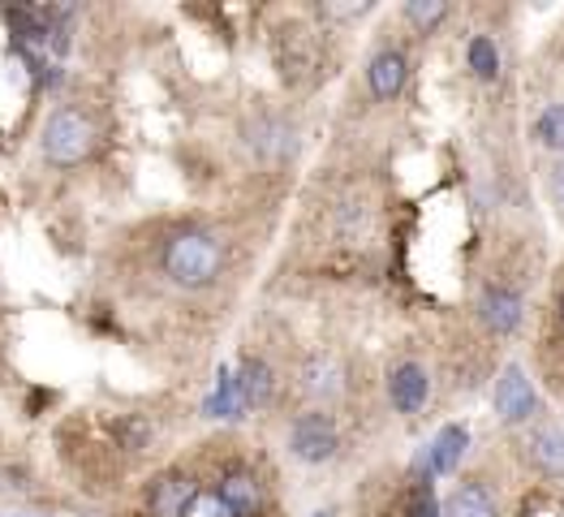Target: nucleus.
<instances>
[{"instance_id": "nucleus-5", "label": "nucleus", "mask_w": 564, "mask_h": 517, "mask_svg": "<svg viewBox=\"0 0 564 517\" xmlns=\"http://www.w3.org/2000/svg\"><path fill=\"white\" fill-rule=\"evenodd\" d=\"M525 453L534 457V466L552 478H564V423H543L534 427Z\"/></svg>"}, {"instance_id": "nucleus-8", "label": "nucleus", "mask_w": 564, "mask_h": 517, "mask_svg": "<svg viewBox=\"0 0 564 517\" xmlns=\"http://www.w3.org/2000/svg\"><path fill=\"white\" fill-rule=\"evenodd\" d=\"M194 500H198V492H194L189 478H182V474L160 478L155 492H151V517H186Z\"/></svg>"}, {"instance_id": "nucleus-6", "label": "nucleus", "mask_w": 564, "mask_h": 517, "mask_svg": "<svg viewBox=\"0 0 564 517\" xmlns=\"http://www.w3.org/2000/svg\"><path fill=\"white\" fill-rule=\"evenodd\" d=\"M426 371L419 363H401L392 379H388V397H392V406L401 410V414H414V410H423L426 401Z\"/></svg>"}, {"instance_id": "nucleus-2", "label": "nucleus", "mask_w": 564, "mask_h": 517, "mask_svg": "<svg viewBox=\"0 0 564 517\" xmlns=\"http://www.w3.org/2000/svg\"><path fill=\"white\" fill-rule=\"evenodd\" d=\"M40 147H44V160L47 164H56V169L83 164L95 147L91 117H87V112H78V108H56V112L44 121Z\"/></svg>"}, {"instance_id": "nucleus-7", "label": "nucleus", "mask_w": 564, "mask_h": 517, "mask_svg": "<svg viewBox=\"0 0 564 517\" xmlns=\"http://www.w3.org/2000/svg\"><path fill=\"white\" fill-rule=\"evenodd\" d=\"M405 78H410V65H405V56L397 47L379 52L376 61H371V69H367V83H371L376 99H397L401 87H405Z\"/></svg>"}, {"instance_id": "nucleus-4", "label": "nucleus", "mask_w": 564, "mask_h": 517, "mask_svg": "<svg viewBox=\"0 0 564 517\" xmlns=\"http://www.w3.org/2000/svg\"><path fill=\"white\" fill-rule=\"evenodd\" d=\"M534 410V388L521 367H505V376L496 379V414L505 423H525Z\"/></svg>"}, {"instance_id": "nucleus-18", "label": "nucleus", "mask_w": 564, "mask_h": 517, "mask_svg": "<svg viewBox=\"0 0 564 517\" xmlns=\"http://www.w3.org/2000/svg\"><path fill=\"white\" fill-rule=\"evenodd\" d=\"M410 517H440V509H435V496H431V483L414 492V509H410Z\"/></svg>"}, {"instance_id": "nucleus-19", "label": "nucleus", "mask_w": 564, "mask_h": 517, "mask_svg": "<svg viewBox=\"0 0 564 517\" xmlns=\"http://www.w3.org/2000/svg\"><path fill=\"white\" fill-rule=\"evenodd\" d=\"M552 194H556V203L564 207V164H556V169H552Z\"/></svg>"}, {"instance_id": "nucleus-11", "label": "nucleus", "mask_w": 564, "mask_h": 517, "mask_svg": "<svg viewBox=\"0 0 564 517\" xmlns=\"http://www.w3.org/2000/svg\"><path fill=\"white\" fill-rule=\"evenodd\" d=\"M466 444H470V431H466V427H457V423H448L435 440H431V449H426L431 471L453 474L457 471V462H462V453H466Z\"/></svg>"}, {"instance_id": "nucleus-10", "label": "nucleus", "mask_w": 564, "mask_h": 517, "mask_svg": "<svg viewBox=\"0 0 564 517\" xmlns=\"http://www.w3.org/2000/svg\"><path fill=\"white\" fill-rule=\"evenodd\" d=\"M272 388H276V379H272L268 363H259V358H246L241 363V371H237V397H241V406H250V410L268 406L272 401Z\"/></svg>"}, {"instance_id": "nucleus-9", "label": "nucleus", "mask_w": 564, "mask_h": 517, "mask_svg": "<svg viewBox=\"0 0 564 517\" xmlns=\"http://www.w3.org/2000/svg\"><path fill=\"white\" fill-rule=\"evenodd\" d=\"M478 315L491 332H513L521 324V298L509 289H487L478 302Z\"/></svg>"}, {"instance_id": "nucleus-3", "label": "nucleus", "mask_w": 564, "mask_h": 517, "mask_svg": "<svg viewBox=\"0 0 564 517\" xmlns=\"http://www.w3.org/2000/svg\"><path fill=\"white\" fill-rule=\"evenodd\" d=\"M289 449H293L297 462H311V466L328 462L336 453V423L328 414H302L289 431Z\"/></svg>"}, {"instance_id": "nucleus-17", "label": "nucleus", "mask_w": 564, "mask_h": 517, "mask_svg": "<svg viewBox=\"0 0 564 517\" xmlns=\"http://www.w3.org/2000/svg\"><path fill=\"white\" fill-rule=\"evenodd\" d=\"M444 13H448V4H444V0H414V4L405 9V18H410L419 31H431V26H435Z\"/></svg>"}, {"instance_id": "nucleus-15", "label": "nucleus", "mask_w": 564, "mask_h": 517, "mask_svg": "<svg viewBox=\"0 0 564 517\" xmlns=\"http://www.w3.org/2000/svg\"><path fill=\"white\" fill-rule=\"evenodd\" d=\"M470 69L478 74V78H496L500 74V52H496V44L491 40H470Z\"/></svg>"}, {"instance_id": "nucleus-12", "label": "nucleus", "mask_w": 564, "mask_h": 517, "mask_svg": "<svg viewBox=\"0 0 564 517\" xmlns=\"http://www.w3.org/2000/svg\"><path fill=\"white\" fill-rule=\"evenodd\" d=\"M302 388H306L311 397H336V392L345 388V371H340V363L328 358V354L311 358V363L302 367Z\"/></svg>"}, {"instance_id": "nucleus-20", "label": "nucleus", "mask_w": 564, "mask_h": 517, "mask_svg": "<svg viewBox=\"0 0 564 517\" xmlns=\"http://www.w3.org/2000/svg\"><path fill=\"white\" fill-rule=\"evenodd\" d=\"M315 517H332V514H315Z\"/></svg>"}, {"instance_id": "nucleus-16", "label": "nucleus", "mask_w": 564, "mask_h": 517, "mask_svg": "<svg viewBox=\"0 0 564 517\" xmlns=\"http://www.w3.org/2000/svg\"><path fill=\"white\" fill-rule=\"evenodd\" d=\"M539 139L547 142V147H556V151H564V104H552L539 117Z\"/></svg>"}, {"instance_id": "nucleus-14", "label": "nucleus", "mask_w": 564, "mask_h": 517, "mask_svg": "<svg viewBox=\"0 0 564 517\" xmlns=\"http://www.w3.org/2000/svg\"><path fill=\"white\" fill-rule=\"evenodd\" d=\"M220 500L229 505L234 517H250L259 509V483H254L250 474H229V478L220 483Z\"/></svg>"}, {"instance_id": "nucleus-13", "label": "nucleus", "mask_w": 564, "mask_h": 517, "mask_svg": "<svg viewBox=\"0 0 564 517\" xmlns=\"http://www.w3.org/2000/svg\"><path fill=\"white\" fill-rule=\"evenodd\" d=\"M444 517H496V500H491V492H487V487L466 483V487H457V492L448 496Z\"/></svg>"}, {"instance_id": "nucleus-1", "label": "nucleus", "mask_w": 564, "mask_h": 517, "mask_svg": "<svg viewBox=\"0 0 564 517\" xmlns=\"http://www.w3.org/2000/svg\"><path fill=\"white\" fill-rule=\"evenodd\" d=\"M164 272L182 289H203L220 272V241L207 234H177L164 250Z\"/></svg>"}]
</instances>
